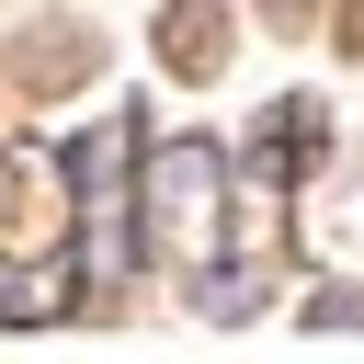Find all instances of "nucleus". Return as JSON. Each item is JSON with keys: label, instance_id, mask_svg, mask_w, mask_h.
Returning a JSON list of instances; mask_svg holds the SVG:
<instances>
[{"label": "nucleus", "instance_id": "obj_9", "mask_svg": "<svg viewBox=\"0 0 364 364\" xmlns=\"http://www.w3.org/2000/svg\"><path fill=\"white\" fill-rule=\"evenodd\" d=\"M262 11H273V23H307V11H318V0H262Z\"/></svg>", "mask_w": 364, "mask_h": 364}, {"label": "nucleus", "instance_id": "obj_8", "mask_svg": "<svg viewBox=\"0 0 364 364\" xmlns=\"http://www.w3.org/2000/svg\"><path fill=\"white\" fill-rule=\"evenodd\" d=\"M341 57H364V0H353V11H341Z\"/></svg>", "mask_w": 364, "mask_h": 364}, {"label": "nucleus", "instance_id": "obj_1", "mask_svg": "<svg viewBox=\"0 0 364 364\" xmlns=\"http://www.w3.org/2000/svg\"><path fill=\"white\" fill-rule=\"evenodd\" d=\"M228 239V159L205 136H136V250L171 273H205Z\"/></svg>", "mask_w": 364, "mask_h": 364}, {"label": "nucleus", "instance_id": "obj_7", "mask_svg": "<svg viewBox=\"0 0 364 364\" xmlns=\"http://www.w3.org/2000/svg\"><path fill=\"white\" fill-rule=\"evenodd\" d=\"M353 318H364L353 284H318V296H307V330H353Z\"/></svg>", "mask_w": 364, "mask_h": 364}, {"label": "nucleus", "instance_id": "obj_4", "mask_svg": "<svg viewBox=\"0 0 364 364\" xmlns=\"http://www.w3.org/2000/svg\"><path fill=\"white\" fill-rule=\"evenodd\" d=\"M159 57H171L182 80H216V68H228V11H216V0H159Z\"/></svg>", "mask_w": 364, "mask_h": 364}, {"label": "nucleus", "instance_id": "obj_3", "mask_svg": "<svg viewBox=\"0 0 364 364\" xmlns=\"http://www.w3.org/2000/svg\"><path fill=\"white\" fill-rule=\"evenodd\" d=\"M68 228H80V205H68V159L11 136V148H0V262H57Z\"/></svg>", "mask_w": 364, "mask_h": 364}, {"label": "nucleus", "instance_id": "obj_2", "mask_svg": "<svg viewBox=\"0 0 364 364\" xmlns=\"http://www.w3.org/2000/svg\"><path fill=\"white\" fill-rule=\"evenodd\" d=\"M68 159V205H80V273H136V114L114 102V114H91V136L80 148H57Z\"/></svg>", "mask_w": 364, "mask_h": 364}, {"label": "nucleus", "instance_id": "obj_6", "mask_svg": "<svg viewBox=\"0 0 364 364\" xmlns=\"http://www.w3.org/2000/svg\"><path fill=\"white\" fill-rule=\"evenodd\" d=\"M68 307V284H0V318L11 330H34V318H57Z\"/></svg>", "mask_w": 364, "mask_h": 364}, {"label": "nucleus", "instance_id": "obj_5", "mask_svg": "<svg viewBox=\"0 0 364 364\" xmlns=\"http://www.w3.org/2000/svg\"><path fill=\"white\" fill-rule=\"evenodd\" d=\"M193 307H205V318H250V307H262V262H205Z\"/></svg>", "mask_w": 364, "mask_h": 364}]
</instances>
